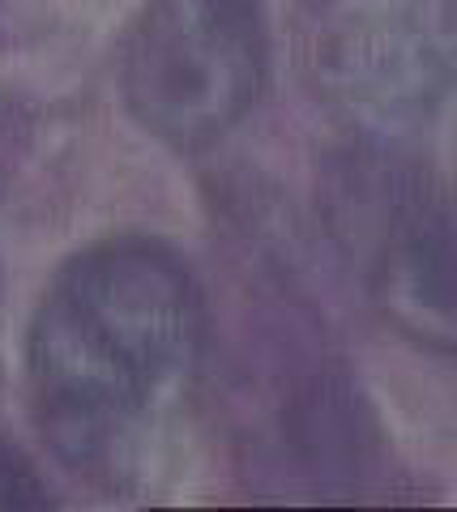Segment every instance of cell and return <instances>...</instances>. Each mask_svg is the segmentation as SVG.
I'll return each mask as SVG.
<instances>
[{"label": "cell", "instance_id": "2", "mask_svg": "<svg viewBox=\"0 0 457 512\" xmlns=\"http://www.w3.org/2000/svg\"><path fill=\"white\" fill-rule=\"evenodd\" d=\"M325 214L389 325L457 359V222L428 175L372 141L329 171Z\"/></svg>", "mask_w": 457, "mask_h": 512}, {"label": "cell", "instance_id": "4", "mask_svg": "<svg viewBox=\"0 0 457 512\" xmlns=\"http://www.w3.org/2000/svg\"><path fill=\"white\" fill-rule=\"evenodd\" d=\"M265 82L261 0H146L124 43L129 111L176 150L210 146Z\"/></svg>", "mask_w": 457, "mask_h": 512}, {"label": "cell", "instance_id": "3", "mask_svg": "<svg viewBox=\"0 0 457 512\" xmlns=\"http://www.w3.org/2000/svg\"><path fill=\"white\" fill-rule=\"evenodd\" d=\"M308 73L368 141L415 133L457 94V0H312Z\"/></svg>", "mask_w": 457, "mask_h": 512}, {"label": "cell", "instance_id": "5", "mask_svg": "<svg viewBox=\"0 0 457 512\" xmlns=\"http://www.w3.org/2000/svg\"><path fill=\"white\" fill-rule=\"evenodd\" d=\"M0 508H52V491L43 487L39 470L9 440H0Z\"/></svg>", "mask_w": 457, "mask_h": 512}, {"label": "cell", "instance_id": "1", "mask_svg": "<svg viewBox=\"0 0 457 512\" xmlns=\"http://www.w3.org/2000/svg\"><path fill=\"white\" fill-rule=\"evenodd\" d=\"M30 402L60 466L141 487L180 440L201 363V295L154 239H107L60 269L30 320Z\"/></svg>", "mask_w": 457, "mask_h": 512}]
</instances>
